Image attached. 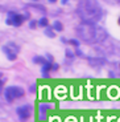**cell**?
<instances>
[{"label": "cell", "instance_id": "1", "mask_svg": "<svg viewBox=\"0 0 120 122\" xmlns=\"http://www.w3.org/2000/svg\"><path fill=\"white\" fill-rule=\"evenodd\" d=\"M75 33L81 41L86 44L103 43L108 37L107 30L103 27H99L96 24H84V23H81L79 25H77Z\"/></svg>", "mask_w": 120, "mask_h": 122}, {"label": "cell", "instance_id": "2", "mask_svg": "<svg viewBox=\"0 0 120 122\" xmlns=\"http://www.w3.org/2000/svg\"><path fill=\"white\" fill-rule=\"evenodd\" d=\"M75 12L82 20V23H84V24H96L103 16L102 7L95 0H82V1H79Z\"/></svg>", "mask_w": 120, "mask_h": 122}, {"label": "cell", "instance_id": "3", "mask_svg": "<svg viewBox=\"0 0 120 122\" xmlns=\"http://www.w3.org/2000/svg\"><path fill=\"white\" fill-rule=\"evenodd\" d=\"M4 94H5V100L11 104L16 98H20L24 96V89L18 88V86H8L4 92Z\"/></svg>", "mask_w": 120, "mask_h": 122}, {"label": "cell", "instance_id": "4", "mask_svg": "<svg viewBox=\"0 0 120 122\" xmlns=\"http://www.w3.org/2000/svg\"><path fill=\"white\" fill-rule=\"evenodd\" d=\"M27 20L25 15H20V13L15 12V11H9L8 12V17H7V24L8 25H13V27H20L23 23Z\"/></svg>", "mask_w": 120, "mask_h": 122}, {"label": "cell", "instance_id": "5", "mask_svg": "<svg viewBox=\"0 0 120 122\" xmlns=\"http://www.w3.org/2000/svg\"><path fill=\"white\" fill-rule=\"evenodd\" d=\"M18 51H20V48H18V45H16L15 43H8L7 45L3 46V52L5 53L7 58H8L9 61H15L16 58H17Z\"/></svg>", "mask_w": 120, "mask_h": 122}, {"label": "cell", "instance_id": "6", "mask_svg": "<svg viewBox=\"0 0 120 122\" xmlns=\"http://www.w3.org/2000/svg\"><path fill=\"white\" fill-rule=\"evenodd\" d=\"M16 114L18 116L20 121H23V122L28 121L30 114H32V106L30 105H21V106H18L16 109Z\"/></svg>", "mask_w": 120, "mask_h": 122}, {"label": "cell", "instance_id": "7", "mask_svg": "<svg viewBox=\"0 0 120 122\" xmlns=\"http://www.w3.org/2000/svg\"><path fill=\"white\" fill-rule=\"evenodd\" d=\"M51 106H53L51 104H41L40 105V107H38V117H40L41 121H45L46 119V112L50 110Z\"/></svg>", "mask_w": 120, "mask_h": 122}, {"label": "cell", "instance_id": "8", "mask_svg": "<svg viewBox=\"0 0 120 122\" xmlns=\"http://www.w3.org/2000/svg\"><path fill=\"white\" fill-rule=\"evenodd\" d=\"M87 60H88V62H90L91 66H103V65L106 64V58H96V57H87Z\"/></svg>", "mask_w": 120, "mask_h": 122}, {"label": "cell", "instance_id": "9", "mask_svg": "<svg viewBox=\"0 0 120 122\" xmlns=\"http://www.w3.org/2000/svg\"><path fill=\"white\" fill-rule=\"evenodd\" d=\"M51 70H53V62H48V64H45V65L41 66V73L45 78L49 77V73H50Z\"/></svg>", "mask_w": 120, "mask_h": 122}, {"label": "cell", "instance_id": "10", "mask_svg": "<svg viewBox=\"0 0 120 122\" xmlns=\"http://www.w3.org/2000/svg\"><path fill=\"white\" fill-rule=\"evenodd\" d=\"M33 62L34 64H38V65H45L48 64L49 61L46 60V57H42V56H36V57H33Z\"/></svg>", "mask_w": 120, "mask_h": 122}, {"label": "cell", "instance_id": "11", "mask_svg": "<svg viewBox=\"0 0 120 122\" xmlns=\"http://www.w3.org/2000/svg\"><path fill=\"white\" fill-rule=\"evenodd\" d=\"M37 24L41 28H48L49 27V20L46 17H41L40 20H37Z\"/></svg>", "mask_w": 120, "mask_h": 122}, {"label": "cell", "instance_id": "12", "mask_svg": "<svg viewBox=\"0 0 120 122\" xmlns=\"http://www.w3.org/2000/svg\"><path fill=\"white\" fill-rule=\"evenodd\" d=\"M45 35H46L48 37H50V39H54V37H55V32H54L53 27L45 28Z\"/></svg>", "mask_w": 120, "mask_h": 122}, {"label": "cell", "instance_id": "13", "mask_svg": "<svg viewBox=\"0 0 120 122\" xmlns=\"http://www.w3.org/2000/svg\"><path fill=\"white\" fill-rule=\"evenodd\" d=\"M27 7H29V8H37V9H40L41 12H44L45 13L46 12V8L44 5H41V4H34V3H32V4H28Z\"/></svg>", "mask_w": 120, "mask_h": 122}, {"label": "cell", "instance_id": "14", "mask_svg": "<svg viewBox=\"0 0 120 122\" xmlns=\"http://www.w3.org/2000/svg\"><path fill=\"white\" fill-rule=\"evenodd\" d=\"M51 27H53V29H54V30H58V32H61V30L63 29V25L61 24V21H54Z\"/></svg>", "mask_w": 120, "mask_h": 122}, {"label": "cell", "instance_id": "15", "mask_svg": "<svg viewBox=\"0 0 120 122\" xmlns=\"http://www.w3.org/2000/svg\"><path fill=\"white\" fill-rule=\"evenodd\" d=\"M65 53H66V58L73 60V58L75 57V52H73L71 49H66V51H65Z\"/></svg>", "mask_w": 120, "mask_h": 122}, {"label": "cell", "instance_id": "16", "mask_svg": "<svg viewBox=\"0 0 120 122\" xmlns=\"http://www.w3.org/2000/svg\"><path fill=\"white\" fill-rule=\"evenodd\" d=\"M69 44H71L73 46H75V48L78 49L79 48V44H81V43H79L78 40H75V39H70L69 40Z\"/></svg>", "mask_w": 120, "mask_h": 122}, {"label": "cell", "instance_id": "17", "mask_svg": "<svg viewBox=\"0 0 120 122\" xmlns=\"http://www.w3.org/2000/svg\"><path fill=\"white\" fill-rule=\"evenodd\" d=\"M37 25H38V24H37V21H36V20H32V21L29 23V27L32 28V29H34V28H36Z\"/></svg>", "mask_w": 120, "mask_h": 122}, {"label": "cell", "instance_id": "18", "mask_svg": "<svg viewBox=\"0 0 120 122\" xmlns=\"http://www.w3.org/2000/svg\"><path fill=\"white\" fill-rule=\"evenodd\" d=\"M75 56H79V57H83V53L81 52V49H77V51H75Z\"/></svg>", "mask_w": 120, "mask_h": 122}, {"label": "cell", "instance_id": "19", "mask_svg": "<svg viewBox=\"0 0 120 122\" xmlns=\"http://www.w3.org/2000/svg\"><path fill=\"white\" fill-rule=\"evenodd\" d=\"M46 60H48L49 62H51V61H53V56H51V55H46Z\"/></svg>", "mask_w": 120, "mask_h": 122}, {"label": "cell", "instance_id": "20", "mask_svg": "<svg viewBox=\"0 0 120 122\" xmlns=\"http://www.w3.org/2000/svg\"><path fill=\"white\" fill-rule=\"evenodd\" d=\"M58 66H60L58 64H55V62H53V70H57V69H58Z\"/></svg>", "mask_w": 120, "mask_h": 122}, {"label": "cell", "instance_id": "21", "mask_svg": "<svg viewBox=\"0 0 120 122\" xmlns=\"http://www.w3.org/2000/svg\"><path fill=\"white\" fill-rule=\"evenodd\" d=\"M34 90H36V85H32V86H30V89H29V92H32V93H33Z\"/></svg>", "mask_w": 120, "mask_h": 122}, {"label": "cell", "instance_id": "22", "mask_svg": "<svg viewBox=\"0 0 120 122\" xmlns=\"http://www.w3.org/2000/svg\"><path fill=\"white\" fill-rule=\"evenodd\" d=\"M117 21H119V25H120V16H119V20H117Z\"/></svg>", "mask_w": 120, "mask_h": 122}]
</instances>
